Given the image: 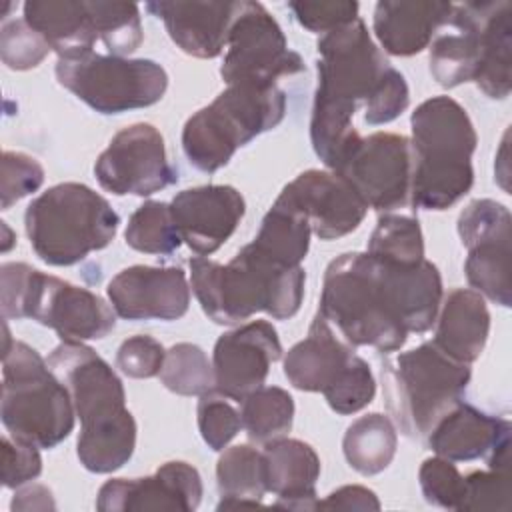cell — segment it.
Masks as SVG:
<instances>
[{
	"label": "cell",
	"mask_w": 512,
	"mask_h": 512,
	"mask_svg": "<svg viewBox=\"0 0 512 512\" xmlns=\"http://www.w3.org/2000/svg\"><path fill=\"white\" fill-rule=\"evenodd\" d=\"M442 296V276L426 258L390 264L366 252H346L324 272L318 314L352 348L394 352L408 334L432 328Z\"/></svg>",
	"instance_id": "cell-1"
},
{
	"label": "cell",
	"mask_w": 512,
	"mask_h": 512,
	"mask_svg": "<svg viewBox=\"0 0 512 512\" xmlns=\"http://www.w3.org/2000/svg\"><path fill=\"white\" fill-rule=\"evenodd\" d=\"M316 50L318 86L310 140L316 156L334 170L360 138L352 124L356 108H366L394 66L374 44L360 16L322 34Z\"/></svg>",
	"instance_id": "cell-2"
},
{
	"label": "cell",
	"mask_w": 512,
	"mask_h": 512,
	"mask_svg": "<svg viewBox=\"0 0 512 512\" xmlns=\"http://www.w3.org/2000/svg\"><path fill=\"white\" fill-rule=\"evenodd\" d=\"M48 366L68 388L80 418V464L96 474L122 468L136 448V420L126 408L118 374L84 342L62 340L48 356Z\"/></svg>",
	"instance_id": "cell-3"
},
{
	"label": "cell",
	"mask_w": 512,
	"mask_h": 512,
	"mask_svg": "<svg viewBox=\"0 0 512 512\" xmlns=\"http://www.w3.org/2000/svg\"><path fill=\"white\" fill-rule=\"evenodd\" d=\"M302 266H282L246 244L228 264L190 258V284L204 314L216 324L234 326L256 312L274 320L292 318L304 298Z\"/></svg>",
	"instance_id": "cell-4"
},
{
	"label": "cell",
	"mask_w": 512,
	"mask_h": 512,
	"mask_svg": "<svg viewBox=\"0 0 512 512\" xmlns=\"http://www.w3.org/2000/svg\"><path fill=\"white\" fill-rule=\"evenodd\" d=\"M412 126L410 204L422 210H446L474 184L472 154L478 144L474 124L462 104L450 96H432L416 106Z\"/></svg>",
	"instance_id": "cell-5"
},
{
	"label": "cell",
	"mask_w": 512,
	"mask_h": 512,
	"mask_svg": "<svg viewBox=\"0 0 512 512\" xmlns=\"http://www.w3.org/2000/svg\"><path fill=\"white\" fill-rule=\"evenodd\" d=\"M2 318H32L66 342L100 340L116 326V312L98 294L44 274L26 262L0 266Z\"/></svg>",
	"instance_id": "cell-6"
},
{
	"label": "cell",
	"mask_w": 512,
	"mask_h": 512,
	"mask_svg": "<svg viewBox=\"0 0 512 512\" xmlns=\"http://www.w3.org/2000/svg\"><path fill=\"white\" fill-rule=\"evenodd\" d=\"M120 216L110 202L80 182H62L34 198L24 214L32 250L50 266H72L106 248Z\"/></svg>",
	"instance_id": "cell-7"
},
{
	"label": "cell",
	"mask_w": 512,
	"mask_h": 512,
	"mask_svg": "<svg viewBox=\"0 0 512 512\" xmlns=\"http://www.w3.org/2000/svg\"><path fill=\"white\" fill-rule=\"evenodd\" d=\"M286 112V94L276 84H230L182 128V150L200 172H216L234 152L276 128Z\"/></svg>",
	"instance_id": "cell-8"
},
{
	"label": "cell",
	"mask_w": 512,
	"mask_h": 512,
	"mask_svg": "<svg viewBox=\"0 0 512 512\" xmlns=\"http://www.w3.org/2000/svg\"><path fill=\"white\" fill-rule=\"evenodd\" d=\"M2 424L12 438L54 448L74 430L68 388L32 346L14 340L2 354Z\"/></svg>",
	"instance_id": "cell-9"
},
{
	"label": "cell",
	"mask_w": 512,
	"mask_h": 512,
	"mask_svg": "<svg viewBox=\"0 0 512 512\" xmlns=\"http://www.w3.org/2000/svg\"><path fill=\"white\" fill-rule=\"evenodd\" d=\"M382 378L388 408L400 430L410 438H426L432 426L462 400L472 370L430 340L386 362Z\"/></svg>",
	"instance_id": "cell-10"
},
{
	"label": "cell",
	"mask_w": 512,
	"mask_h": 512,
	"mask_svg": "<svg viewBox=\"0 0 512 512\" xmlns=\"http://www.w3.org/2000/svg\"><path fill=\"white\" fill-rule=\"evenodd\" d=\"M58 82L100 114H122L162 100L166 70L148 58H124L94 50L58 58Z\"/></svg>",
	"instance_id": "cell-11"
},
{
	"label": "cell",
	"mask_w": 512,
	"mask_h": 512,
	"mask_svg": "<svg viewBox=\"0 0 512 512\" xmlns=\"http://www.w3.org/2000/svg\"><path fill=\"white\" fill-rule=\"evenodd\" d=\"M220 66L230 84H276L280 76L306 70L302 56L288 48L276 18L260 2H242Z\"/></svg>",
	"instance_id": "cell-12"
},
{
	"label": "cell",
	"mask_w": 512,
	"mask_h": 512,
	"mask_svg": "<svg viewBox=\"0 0 512 512\" xmlns=\"http://www.w3.org/2000/svg\"><path fill=\"white\" fill-rule=\"evenodd\" d=\"M412 168L410 138L374 132L360 136L332 172L352 186L366 208L386 214L410 204Z\"/></svg>",
	"instance_id": "cell-13"
},
{
	"label": "cell",
	"mask_w": 512,
	"mask_h": 512,
	"mask_svg": "<svg viewBox=\"0 0 512 512\" xmlns=\"http://www.w3.org/2000/svg\"><path fill=\"white\" fill-rule=\"evenodd\" d=\"M456 228L468 250L464 262L468 284L482 298L510 308V210L496 200L478 198L460 212Z\"/></svg>",
	"instance_id": "cell-14"
},
{
	"label": "cell",
	"mask_w": 512,
	"mask_h": 512,
	"mask_svg": "<svg viewBox=\"0 0 512 512\" xmlns=\"http://www.w3.org/2000/svg\"><path fill=\"white\" fill-rule=\"evenodd\" d=\"M94 174L98 184L116 196H150L178 180L160 130L146 122L116 132L98 156Z\"/></svg>",
	"instance_id": "cell-15"
},
{
	"label": "cell",
	"mask_w": 512,
	"mask_h": 512,
	"mask_svg": "<svg viewBox=\"0 0 512 512\" xmlns=\"http://www.w3.org/2000/svg\"><path fill=\"white\" fill-rule=\"evenodd\" d=\"M282 344L266 320H250L224 332L212 352L214 388L230 400H244L264 386L270 366L280 360Z\"/></svg>",
	"instance_id": "cell-16"
},
{
	"label": "cell",
	"mask_w": 512,
	"mask_h": 512,
	"mask_svg": "<svg viewBox=\"0 0 512 512\" xmlns=\"http://www.w3.org/2000/svg\"><path fill=\"white\" fill-rule=\"evenodd\" d=\"M200 472L182 460L162 464L152 476L112 478L98 490L96 510L132 512V510H176L192 512L202 500Z\"/></svg>",
	"instance_id": "cell-17"
},
{
	"label": "cell",
	"mask_w": 512,
	"mask_h": 512,
	"mask_svg": "<svg viewBox=\"0 0 512 512\" xmlns=\"http://www.w3.org/2000/svg\"><path fill=\"white\" fill-rule=\"evenodd\" d=\"M278 200L302 212L320 240L354 232L368 210L352 186L332 170L312 168L298 174L282 188Z\"/></svg>",
	"instance_id": "cell-18"
},
{
	"label": "cell",
	"mask_w": 512,
	"mask_h": 512,
	"mask_svg": "<svg viewBox=\"0 0 512 512\" xmlns=\"http://www.w3.org/2000/svg\"><path fill=\"white\" fill-rule=\"evenodd\" d=\"M106 292L124 320H178L190 306V284L178 266L124 268L108 282Z\"/></svg>",
	"instance_id": "cell-19"
},
{
	"label": "cell",
	"mask_w": 512,
	"mask_h": 512,
	"mask_svg": "<svg viewBox=\"0 0 512 512\" xmlns=\"http://www.w3.org/2000/svg\"><path fill=\"white\" fill-rule=\"evenodd\" d=\"M170 212L182 242L198 256H210L234 234L246 202L234 186L206 184L178 192Z\"/></svg>",
	"instance_id": "cell-20"
},
{
	"label": "cell",
	"mask_w": 512,
	"mask_h": 512,
	"mask_svg": "<svg viewBox=\"0 0 512 512\" xmlns=\"http://www.w3.org/2000/svg\"><path fill=\"white\" fill-rule=\"evenodd\" d=\"M242 2H148L172 42L194 58H216L228 44Z\"/></svg>",
	"instance_id": "cell-21"
},
{
	"label": "cell",
	"mask_w": 512,
	"mask_h": 512,
	"mask_svg": "<svg viewBox=\"0 0 512 512\" xmlns=\"http://www.w3.org/2000/svg\"><path fill=\"white\" fill-rule=\"evenodd\" d=\"M482 0L452 4L448 20L430 42V74L442 88L474 82L480 62Z\"/></svg>",
	"instance_id": "cell-22"
},
{
	"label": "cell",
	"mask_w": 512,
	"mask_h": 512,
	"mask_svg": "<svg viewBox=\"0 0 512 512\" xmlns=\"http://www.w3.org/2000/svg\"><path fill=\"white\" fill-rule=\"evenodd\" d=\"M354 348L346 344L332 324L316 314L304 340L296 342L284 356V376L304 392H326L348 368Z\"/></svg>",
	"instance_id": "cell-23"
},
{
	"label": "cell",
	"mask_w": 512,
	"mask_h": 512,
	"mask_svg": "<svg viewBox=\"0 0 512 512\" xmlns=\"http://www.w3.org/2000/svg\"><path fill=\"white\" fill-rule=\"evenodd\" d=\"M510 430L506 418L490 416L460 400L432 426L426 440L436 456L466 462L486 458L496 446L510 440Z\"/></svg>",
	"instance_id": "cell-24"
},
{
	"label": "cell",
	"mask_w": 512,
	"mask_h": 512,
	"mask_svg": "<svg viewBox=\"0 0 512 512\" xmlns=\"http://www.w3.org/2000/svg\"><path fill=\"white\" fill-rule=\"evenodd\" d=\"M266 488L276 494V508L316 510V480L320 478V458L316 450L296 438H276L262 450Z\"/></svg>",
	"instance_id": "cell-25"
},
{
	"label": "cell",
	"mask_w": 512,
	"mask_h": 512,
	"mask_svg": "<svg viewBox=\"0 0 512 512\" xmlns=\"http://www.w3.org/2000/svg\"><path fill=\"white\" fill-rule=\"evenodd\" d=\"M452 2L380 0L374 8V34L392 56H414L430 46L448 20Z\"/></svg>",
	"instance_id": "cell-26"
},
{
	"label": "cell",
	"mask_w": 512,
	"mask_h": 512,
	"mask_svg": "<svg viewBox=\"0 0 512 512\" xmlns=\"http://www.w3.org/2000/svg\"><path fill=\"white\" fill-rule=\"evenodd\" d=\"M490 334L486 300L470 288H454L442 300L432 344L456 362L472 364L480 358Z\"/></svg>",
	"instance_id": "cell-27"
},
{
	"label": "cell",
	"mask_w": 512,
	"mask_h": 512,
	"mask_svg": "<svg viewBox=\"0 0 512 512\" xmlns=\"http://www.w3.org/2000/svg\"><path fill=\"white\" fill-rule=\"evenodd\" d=\"M24 20L44 36L58 58L90 52L98 40L84 0H28L24 2Z\"/></svg>",
	"instance_id": "cell-28"
},
{
	"label": "cell",
	"mask_w": 512,
	"mask_h": 512,
	"mask_svg": "<svg viewBox=\"0 0 512 512\" xmlns=\"http://www.w3.org/2000/svg\"><path fill=\"white\" fill-rule=\"evenodd\" d=\"M512 4L508 0H482L480 62L476 86L492 100H504L512 86Z\"/></svg>",
	"instance_id": "cell-29"
},
{
	"label": "cell",
	"mask_w": 512,
	"mask_h": 512,
	"mask_svg": "<svg viewBox=\"0 0 512 512\" xmlns=\"http://www.w3.org/2000/svg\"><path fill=\"white\" fill-rule=\"evenodd\" d=\"M398 434L394 422L380 412L356 418L344 432L342 452L352 470L374 476L386 470L396 454Z\"/></svg>",
	"instance_id": "cell-30"
},
{
	"label": "cell",
	"mask_w": 512,
	"mask_h": 512,
	"mask_svg": "<svg viewBox=\"0 0 512 512\" xmlns=\"http://www.w3.org/2000/svg\"><path fill=\"white\" fill-rule=\"evenodd\" d=\"M310 234L306 216L276 198L250 244L276 264L300 266L310 248Z\"/></svg>",
	"instance_id": "cell-31"
},
{
	"label": "cell",
	"mask_w": 512,
	"mask_h": 512,
	"mask_svg": "<svg viewBox=\"0 0 512 512\" xmlns=\"http://www.w3.org/2000/svg\"><path fill=\"white\" fill-rule=\"evenodd\" d=\"M240 418L252 442H272L292 430L294 398L280 386H260L240 400Z\"/></svg>",
	"instance_id": "cell-32"
},
{
	"label": "cell",
	"mask_w": 512,
	"mask_h": 512,
	"mask_svg": "<svg viewBox=\"0 0 512 512\" xmlns=\"http://www.w3.org/2000/svg\"><path fill=\"white\" fill-rule=\"evenodd\" d=\"M216 484L222 500H262L268 492L262 452L250 444L224 448L216 464Z\"/></svg>",
	"instance_id": "cell-33"
},
{
	"label": "cell",
	"mask_w": 512,
	"mask_h": 512,
	"mask_svg": "<svg viewBox=\"0 0 512 512\" xmlns=\"http://www.w3.org/2000/svg\"><path fill=\"white\" fill-rule=\"evenodd\" d=\"M366 254L390 264H414L424 258V238L418 218L386 212L370 234Z\"/></svg>",
	"instance_id": "cell-34"
},
{
	"label": "cell",
	"mask_w": 512,
	"mask_h": 512,
	"mask_svg": "<svg viewBox=\"0 0 512 512\" xmlns=\"http://www.w3.org/2000/svg\"><path fill=\"white\" fill-rule=\"evenodd\" d=\"M124 240L130 248L144 254H172L182 244L174 224L170 204L148 200L138 206L128 218Z\"/></svg>",
	"instance_id": "cell-35"
},
{
	"label": "cell",
	"mask_w": 512,
	"mask_h": 512,
	"mask_svg": "<svg viewBox=\"0 0 512 512\" xmlns=\"http://www.w3.org/2000/svg\"><path fill=\"white\" fill-rule=\"evenodd\" d=\"M160 382L180 396H202L214 390V368L206 352L192 342L174 344L164 358Z\"/></svg>",
	"instance_id": "cell-36"
},
{
	"label": "cell",
	"mask_w": 512,
	"mask_h": 512,
	"mask_svg": "<svg viewBox=\"0 0 512 512\" xmlns=\"http://www.w3.org/2000/svg\"><path fill=\"white\" fill-rule=\"evenodd\" d=\"M98 40L112 56L132 54L142 44L140 8L132 2H88Z\"/></svg>",
	"instance_id": "cell-37"
},
{
	"label": "cell",
	"mask_w": 512,
	"mask_h": 512,
	"mask_svg": "<svg viewBox=\"0 0 512 512\" xmlns=\"http://www.w3.org/2000/svg\"><path fill=\"white\" fill-rule=\"evenodd\" d=\"M376 394L374 374L364 358L354 354L342 376L324 392L328 406L336 414H354L366 408Z\"/></svg>",
	"instance_id": "cell-38"
},
{
	"label": "cell",
	"mask_w": 512,
	"mask_h": 512,
	"mask_svg": "<svg viewBox=\"0 0 512 512\" xmlns=\"http://www.w3.org/2000/svg\"><path fill=\"white\" fill-rule=\"evenodd\" d=\"M196 418L202 440L214 452H222L242 428L240 412L216 388L200 396Z\"/></svg>",
	"instance_id": "cell-39"
},
{
	"label": "cell",
	"mask_w": 512,
	"mask_h": 512,
	"mask_svg": "<svg viewBox=\"0 0 512 512\" xmlns=\"http://www.w3.org/2000/svg\"><path fill=\"white\" fill-rule=\"evenodd\" d=\"M456 510H510V468H488L466 474Z\"/></svg>",
	"instance_id": "cell-40"
},
{
	"label": "cell",
	"mask_w": 512,
	"mask_h": 512,
	"mask_svg": "<svg viewBox=\"0 0 512 512\" xmlns=\"http://www.w3.org/2000/svg\"><path fill=\"white\" fill-rule=\"evenodd\" d=\"M50 44L24 18L6 20L0 30V56L10 70L36 68L50 52Z\"/></svg>",
	"instance_id": "cell-41"
},
{
	"label": "cell",
	"mask_w": 512,
	"mask_h": 512,
	"mask_svg": "<svg viewBox=\"0 0 512 512\" xmlns=\"http://www.w3.org/2000/svg\"><path fill=\"white\" fill-rule=\"evenodd\" d=\"M44 182L42 164L14 150H4L2 154V172H0V206L8 210L12 204L22 200L24 196L36 192Z\"/></svg>",
	"instance_id": "cell-42"
},
{
	"label": "cell",
	"mask_w": 512,
	"mask_h": 512,
	"mask_svg": "<svg viewBox=\"0 0 512 512\" xmlns=\"http://www.w3.org/2000/svg\"><path fill=\"white\" fill-rule=\"evenodd\" d=\"M418 480H420V488L426 502L446 510L458 508L464 476L458 472L452 460H446L442 456L426 458L420 464Z\"/></svg>",
	"instance_id": "cell-43"
},
{
	"label": "cell",
	"mask_w": 512,
	"mask_h": 512,
	"mask_svg": "<svg viewBox=\"0 0 512 512\" xmlns=\"http://www.w3.org/2000/svg\"><path fill=\"white\" fill-rule=\"evenodd\" d=\"M166 358L164 346L146 334L126 338L116 352V366L130 378L158 376Z\"/></svg>",
	"instance_id": "cell-44"
},
{
	"label": "cell",
	"mask_w": 512,
	"mask_h": 512,
	"mask_svg": "<svg viewBox=\"0 0 512 512\" xmlns=\"http://www.w3.org/2000/svg\"><path fill=\"white\" fill-rule=\"evenodd\" d=\"M300 26L310 32H330L358 18V2L328 0V2H290L288 4Z\"/></svg>",
	"instance_id": "cell-45"
},
{
	"label": "cell",
	"mask_w": 512,
	"mask_h": 512,
	"mask_svg": "<svg viewBox=\"0 0 512 512\" xmlns=\"http://www.w3.org/2000/svg\"><path fill=\"white\" fill-rule=\"evenodd\" d=\"M42 472V456L38 446L12 438L8 434L2 436V486L18 488Z\"/></svg>",
	"instance_id": "cell-46"
},
{
	"label": "cell",
	"mask_w": 512,
	"mask_h": 512,
	"mask_svg": "<svg viewBox=\"0 0 512 512\" xmlns=\"http://www.w3.org/2000/svg\"><path fill=\"white\" fill-rule=\"evenodd\" d=\"M318 508L324 510H380L378 496L358 484L342 486L334 492H330L324 500H318Z\"/></svg>",
	"instance_id": "cell-47"
},
{
	"label": "cell",
	"mask_w": 512,
	"mask_h": 512,
	"mask_svg": "<svg viewBox=\"0 0 512 512\" xmlns=\"http://www.w3.org/2000/svg\"><path fill=\"white\" fill-rule=\"evenodd\" d=\"M12 510H54L56 502L44 484H28V486H18L12 502Z\"/></svg>",
	"instance_id": "cell-48"
},
{
	"label": "cell",
	"mask_w": 512,
	"mask_h": 512,
	"mask_svg": "<svg viewBox=\"0 0 512 512\" xmlns=\"http://www.w3.org/2000/svg\"><path fill=\"white\" fill-rule=\"evenodd\" d=\"M2 224V232H4V242H2V252H8L10 246L16 242V236L12 234V230L8 228L6 222H0Z\"/></svg>",
	"instance_id": "cell-49"
}]
</instances>
